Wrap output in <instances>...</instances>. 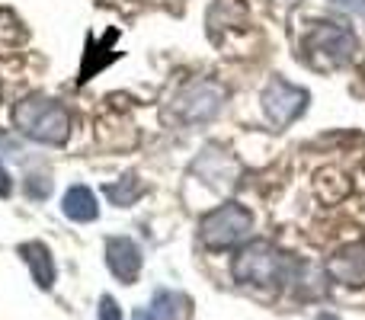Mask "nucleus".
<instances>
[{"label": "nucleus", "mask_w": 365, "mask_h": 320, "mask_svg": "<svg viewBox=\"0 0 365 320\" xmlns=\"http://www.w3.org/2000/svg\"><path fill=\"white\" fill-rule=\"evenodd\" d=\"M330 272L343 285H365V247L356 244V247H346L343 253H336L330 259Z\"/></svg>", "instance_id": "nucleus-10"}, {"label": "nucleus", "mask_w": 365, "mask_h": 320, "mask_svg": "<svg viewBox=\"0 0 365 320\" xmlns=\"http://www.w3.org/2000/svg\"><path fill=\"white\" fill-rule=\"evenodd\" d=\"M253 227V215L237 202H225L215 212H208L199 224V237L208 250H227V247L240 244Z\"/></svg>", "instance_id": "nucleus-3"}, {"label": "nucleus", "mask_w": 365, "mask_h": 320, "mask_svg": "<svg viewBox=\"0 0 365 320\" xmlns=\"http://www.w3.org/2000/svg\"><path fill=\"white\" fill-rule=\"evenodd\" d=\"M13 125L38 145H64L71 132V115L51 96H26L13 109Z\"/></svg>", "instance_id": "nucleus-1"}, {"label": "nucleus", "mask_w": 365, "mask_h": 320, "mask_svg": "<svg viewBox=\"0 0 365 320\" xmlns=\"http://www.w3.org/2000/svg\"><path fill=\"white\" fill-rule=\"evenodd\" d=\"M13 192V182H10V173L4 170V163H0V199H6V195Z\"/></svg>", "instance_id": "nucleus-16"}, {"label": "nucleus", "mask_w": 365, "mask_h": 320, "mask_svg": "<svg viewBox=\"0 0 365 320\" xmlns=\"http://www.w3.org/2000/svg\"><path fill=\"white\" fill-rule=\"evenodd\" d=\"M26 192H29V199H45V195L51 192V182L45 180V176H29V182H26Z\"/></svg>", "instance_id": "nucleus-13"}, {"label": "nucleus", "mask_w": 365, "mask_h": 320, "mask_svg": "<svg viewBox=\"0 0 365 320\" xmlns=\"http://www.w3.org/2000/svg\"><path fill=\"white\" fill-rule=\"evenodd\" d=\"M304 55L314 68H336V64H346L356 55V36L349 29L336 23H324L304 42Z\"/></svg>", "instance_id": "nucleus-4"}, {"label": "nucleus", "mask_w": 365, "mask_h": 320, "mask_svg": "<svg viewBox=\"0 0 365 320\" xmlns=\"http://www.w3.org/2000/svg\"><path fill=\"white\" fill-rule=\"evenodd\" d=\"M135 320H189V298L180 291H158L148 308L135 311Z\"/></svg>", "instance_id": "nucleus-8"}, {"label": "nucleus", "mask_w": 365, "mask_h": 320, "mask_svg": "<svg viewBox=\"0 0 365 320\" xmlns=\"http://www.w3.org/2000/svg\"><path fill=\"white\" fill-rule=\"evenodd\" d=\"M61 212L68 215L71 221H93L96 215H100V205H96V195H93V189H87V186H71L68 192H64V199H61Z\"/></svg>", "instance_id": "nucleus-11"}, {"label": "nucleus", "mask_w": 365, "mask_h": 320, "mask_svg": "<svg viewBox=\"0 0 365 320\" xmlns=\"http://www.w3.org/2000/svg\"><path fill=\"white\" fill-rule=\"evenodd\" d=\"M106 195H109V202H113V205L125 208V205H132V202L141 195V182L135 180V176H122V180L109 182V186H106Z\"/></svg>", "instance_id": "nucleus-12"}, {"label": "nucleus", "mask_w": 365, "mask_h": 320, "mask_svg": "<svg viewBox=\"0 0 365 320\" xmlns=\"http://www.w3.org/2000/svg\"><path fill=\"white\" fill-rule=\"evenodd\" d=\"M263 109L272 125L285 128L308 109V90L295 87V83L282 81V77H272L263 90Z\"/></svg>", "instance_id": "nucleus-5"}, {"label": "nucleus", "mask_w": 365, "mask_h": 320, "mask_svg": "<svg viewBox=\"0 0 365 320\" xmlns=\"http://www.w3.org/2000/svg\"><path fill=\"white\" fill-rule=\"evenodd\" d=\"M292 272V259L282 250H276L266 240H253L234 259V279L244 285H259V289H272V285L285 282Z\"/></svg>", "instance_id": "nucleus-2"}, {"label": "nucleus", "mask_w": 365, "mask_h": 320, "mask_svg": "<svg viewBox=\"0 0 365 320\" xmlns=\"http://www.w3.org/2000/svg\"><path fill=\"white\" fill-rule=\"evenodd\" d=\"M106 266L122 285H132L141 272V250L132 237H109L106 240Z\"/></svg>", "instance_id": "nucleus-7"}, {"label": "nucleus", "mask_w": 365, "mask_h": 320, "mask_svg": "<svg viewBox=\"0 0 365 320\" xmlns=\"http://www.w3.org/2000/svg\"><path fill=\"white\" fill-rule=\"evenodd\" d=\"M100 320H122L119 304H115L109 295H103V301H100Z\"/></svg>", "instance_id": "nucleus-14"}, {"label": "nucleus", "mask_w": 365, "mask_h": 320, "mask_svg": "<svg viewBox=\"0 0 365 320\" xmlns=\"http://www.w3.org/2000/svg\"><path fill=\"white\" fill-rule=\"evenodd\" d=\"M19 257L26 259V266H29L32 279H36L38 289L48 291L51 285H55V257H51V250L42 244V240H29V244L19 247Z\"/></svg>", "instance_id": "nucleus-9"}, {"label": "nucleus", "mask_w": 365, "mask_h": 320, "mask_svg": "<svg viewBox=\"0 0 365 320\" xmlns=\"http://www.w3.org/2000/svg\"><path fill=\"white\" fill-rule=\"evenodd\" d=\"M336 6H343V10H353L356 16L365 19V0H334Z\"/></svg>", "instance_id": "nucleus-15"}, {"label": "nucleus", "mask_w": 365, "mask_h": 320, "mask_svg": "<svg viewBox=\"0 0 365 320\" xmlns=\"http://www.w3.org/2000/svg\"><path fill=\"white\" fill-rule=\"evenodd\" d=\"M221 100H225V90H221L218 83H212V81L192 83L180 100V113H182V119H189V122H205L221 109Z\"/></svg>", "instance_id": "nucleus-6"}]
</instances>
